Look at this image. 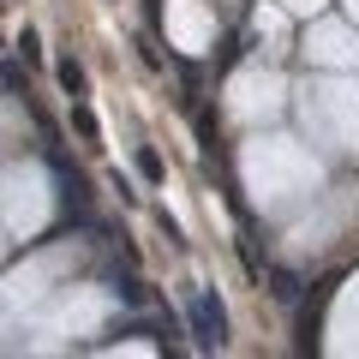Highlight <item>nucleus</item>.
Wrapping results in <instances>:
<instances>
[{
    "label": "nucleus",
    "instance_id": "7",
    "mask_svg": "<svg viewBox=\"0 0 359 359\" xmlns=\"http://www.w3.org/2000/svg\"><path fill=\"white\" fill-rule=\"evenodd\" d=\"M18 48H25V60H36V54H42V36H36V30H25V36H18Z\"/></svg>",
    "mask_w": 359,
    "mask_h": 359
},
{
    "label": "nucleus",
    "instance_id": "2",
    "mask_svg": "<svg viewBox=\"0 0 359 359\" xmlns=\"http://www.w3.org/2000/svg\"><path fill=\"white\" fill-rule=\"evenodd\" d=\"M132 162H138V174L150 180V186H162V174H168V168H162V156H156L150 144H138V156H132Z\"/></svg>",
    "mask_w": 359,
    "mask_h": 359
},
{
    "label": "nucleus",
    "instance_id": "4",
    "mask_svg": "<svg viewBox=\"0 0 359 359\" xmlns=\"http://www.w3.org/2000/svg\"><path fill=\"white\" fill-rule=\"evenodd\" d=\"M269 294H276V299H294L299 294V276H294V269H276V276H269Z\"/></svg>",
    "mask_w": 359,
    "mask_h": 359
},
{
    "label": "nucleus",
    "instance_id": "6",
    "mask_svg": "<svg viewBox=\"0 0 359 359\" xmlns=\"http://www.w3.org/2000/svg\"><path fill=\"white\" fill-rule=\"evenodd\" d=\"M114 294H120V299H126V306H144V287H138V282H132V276H126V282H120V276H114Z\"/></svg>",
    "mask_w": 359,
    "mask_h": 359
},
{
    "label": "nucleus",
    "instance_id": "3",
    "mask_svg": "<svg viewBox=\"0 0 359 359\" xmlns=\"http://www.w3.org/2000/svg\"><path fill=\"white\" fill-rule=\"evenodd\" d=\"M54 78H60L66 96H84V66H78V60H60V66H54Z\"/></svg>",
    "mask_w": 359,
    "mask_h": 359
},
{
    "label": "nucleus",
    "instance_id": "5",
    "mask_svg": "<svg viewBox=\"0 0 359 359\" xmlns=\"http://www.w3.org/2000/svg\"><path fill=\"white\" fill-rule=\"evenodd\" d=\"M72 126H78L84 144H96V114H90V108H72Z\"/></svg>",
    "mask_w": 359,
    "mask_h": 359
},
{
    "label": "nucleus",
    "instance_id": "1",
    "mask_svg": "<svg viewBox=\"0 0 359 359\" xmlns=\"http://www.w3.org/2000/svg\"><path fill=\"white\" fill-rule=\"evenodd\" d=\"M186 330H192V341L204 347V353L228 341V318H222V306H216L210 294H192V299H186Z\"/></svg>",
    "mask_w": 359,
    "mask_h": 359
}]
</instances>
